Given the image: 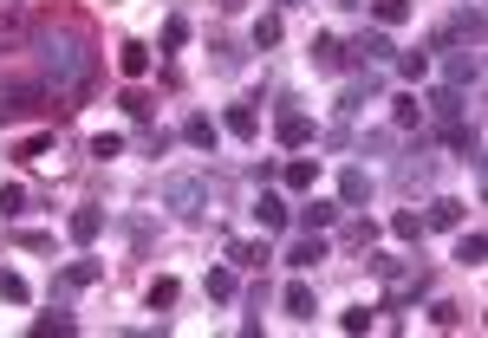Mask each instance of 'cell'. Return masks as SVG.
<instances>
[{"label": "cell", "instance_id": "cell-1", "mask_svg": "<svg viewBox=\"0 0 488 338\" xmlns=\"http://www.w3.org/2000/svg\"><path fill=\"white\" fill-rule=\"evenodd\" d=\"M443 144H449V150L463 156V163L475 169V176H482V130H475V124H463V118H456V124H443Z\"/></svg>", "mask_w": 488, "mask_h": 338}, {"label": "cell", "instance_id": "cell-2", "mask_svg": "<svg viewBox=\"0 0 488 338\" xmlns=\"http://www.w3.org/2000/svg\"><path fill=\"white\" fill-rule=\"evenodd\" d=\"M274 137H280L287 150H306L319 130H313V118H306V111H280V118H274Z\"/></svg>", "mask_w": 488, "mask_h": 338}, {"label": "cell", "instance_id": "cell-3", "mask_svg": "<svg viewBox=\"0 0 488 338\" xmlns=\"http://www.w3.org/2000/svg\"><path fill=\"white\" fill-rule=\"evenodd\" d=\"M163 202L182 209V215H202V182L196 176H170V182H163Z\"/></svg>", "mask_w": 488, "mask_h": 338}, {"label": "cell", "instance_id": "cell-4", "mask_svg": "<svg viewBox=\"0 0 488 338\" xmlns=\"http://www.w3.org/2000/svg\"><path fill=\"white\" fill-rule=\"evenodd\" d=\"M280 182H287L293 195H313V182H319V156H287V163H280Z\"/></svg>", "mask_w": 488, "mask_h": 338}, {"label": "cell", "instance_id": "cell-5", "mask_svg": "<svg viewBox=\"0 0 488 338\" xmlns=\"http://www.w3.org/2000/svg\"><path fill=\"white\" fill-rule=\"evenodd\" d=\"M449 40H469V52H475V46H482V7H463V13L437 33V46H449Z\"/></svg>", "mask_w": 488, "mask_h": 338}, {"label": "cell", "instance_id": "cell-6", "mask_svg": "<svg viewBox=\"0 0 488 338\" xmlns=\"http://www.w3.org/2000/svg\"><path fill=\"white\" fill-rule=\"evenodd\" d=\"M351 52H359V66H385L391 59V33H385V26H371V33H359V40H351Z\"/></svg>", "mask_w": 488, "mask_h": 338}, {"label": "cell", "instance_id": "cell-7", "mask_svg": "<svg viewBox=\"0 0 488 338\" xmlns=\"http://www.w3.org/2000/svg\"><path fill=\"white\" fill-rule=\"evenodd\" d=\"M222 130L241 137V144H254V137H261V111H254V104H228V111H222Z\"/></svg>", "mask_w": 488, "mask_h": 338}, {"label": "cell", "instance_id": "cell-8", "mask_svg": "<svg viewBox=\"0 0 488 338\" xmlns=\"http://www.w3.org/2000/svg\"><path fill=\"white\" fill-rule=\"evenodd\" d=\"M254 221H261V235H280V228H287V221H293V209L280 202V195H274V189H261V202H254Z\"/></svg>", "mask_w": 488, "mask_h": 338}, {"label": "cell", "instance_id": "cell-9", "mask_svg": "<svg viewBox=\"0 0 488 338\" xmlns=\"http://www.w3.org/2000/svg\"><path fill=\"white\" fill-rule=\"evenodd\" d=\"M66 235H72L78 247H92V241L104 235V209H72V215H66Z\"/></svg>", "mask_w": 488, "mask_h": 338}, {"label": "cell", "instance_id": "cell-10", "mask_svg": "<svg viewBox=\"0 0 488 338\" xmlns=\"http://www.w3.org/2000/svg\"><path fill=\"white\" fill-rule=\"evenodd\" d=\"M104 280V261H72L59 280H52V293H72V287H98Z\"/></svg>", "mask_w": 488, "mask_h": 338}, {"label": "cell", "instance_id": "cell-11", "mask_svg": "<svg viewBox=\"0 0 488 338\" xmlns=\"http://www.w3.org/2000/svg\"><path fill=\"white\" fill-rule=\"evenodd\" d=\"M280 306H287V319H300V325H313V313H319V299H313L306 280H293V287L280 293Z\"/></svg>", "mask_w": 488, "mask_h": 338}, {"label": "cell", "instance_id": "cell-12", "mask_svg": "<svg viewBox=\"0 0 488 338\" xmlns=\"http://www.w3.org/2000/svg\"><path fill=\"white\" fill-rule=\"evenodd\" d=\"M306 59H313V72H345V46H339L333 33H313V52H306Z\"/></svg>", "mask_w": 488, "mask_h": 338}, {"label": "cell", "instance_id": "cell-13", "mask_svg": "<svg viewBox=\"0 0 488 338\" xmlns=\"http://www.w3.org/2000/svg\"><path fill=\"white\" fill-rule=\"evenodd\" d=\"M423 228H449L456 235V228H463V202H456V195H437V202L423 209Z\"/></svg>", "mask_w": 488, "mask_h": 338}, {"label": "cell", "instance_id": "cell-14", "mask_svg": "<svg viewBox=\"0 0 488 338\" xmlns=\"http://www.w3.org/2000/svg\"><path fill=\"white\" fill-rule=\"evenodd\" d=\"M371 176H365V169H345V176H339V209H359V202H371Z\"/></svg>", "mask_w": 488, "mask_h": 338}, {"label": "cell", "instance_id": "cell-15", "mask_svg": "<svg viewBox=\"0 0 488 338\" xmlns=\"http://www.w3.org/2000/svg\"><path fill=\"white\" fill-rule=\"evenodd\" d=\"M118 72L138 84V78L150 72V46H144V40H124V46H118Z\"/></svg>", "mask_w": 488, "mask_h": 338}, {"label": "cell", "instance_id": "cell-16", "mask_svg": "<svg viewBox=\"0 0 488 338\" xmlns=\"http://www.w3.org/2000/svg\"><path fill=\"white\" fill-rule=\"evenodd\" d=\"M182 144H196V150L215 156V144H222V124H215V118H189V124H182Z\"/></svg>", "mask_w": 488, "mask_h": 338}, {"label": "cell", "instance_id": "cell-17", "mask_svg": "<svg viewBox=\"0 0 488 338\" xmlns=\"http://www.w3.org/2000/svg\"><path fill=\"white\" fill-rule=\"evenodd\" d=\"M333 221H339V202H325V195H313V202L300 209V228H306V235H319V228H333Z\"/></svg>", "mask_w": 488, "mask_h": 338}, {"label": "cell", "instance_id": "cell-18", "mask_svg": "<svg viewBox=\"0 0 488 338\" xmlns=\"http://www.w3.org/2000/svg\"><path fill=\"white\" fill-rule=\"evenodd\" d=\"M488 261V235L469 228V235H456V267H482Z\"/></svg>", "mask_w": 488, "mask_h": 338}, {"label": "cell", "instance_id": "cell-19", "mask_svg": "<svg viewBox=\"0 0 488 338\" xmlns=\"http://www.w3.org/2000/svg\"><path fill=\"white\" fill-rule=\"evenodd\" d=\"M319 261H325V241H319V235H306V241H293V247H287V267H300V273L319 267Z\"/></svg>", "mask_w": 488, "mask_h": 338}, {"label": "cell", "instance_id": "cell-20", "mask_svg": "<svg viewBox=\"0 0 488 338\" xmlns=\"http://www.w3.org/2000/svg\"><path fill=\"white\" fill-rule=\"evenodd\" d=\"M430 111H437L443 124H456L463 118V92H456V84H437V92H430Z\"/></svg>", "mask_w": 488, "mask_h": 338}, {"label": "cell", "instance_id": "cell-21", "mask_svg": "<svg viewBox=\"0 0 488 338\" xmlns=\"http://www.w3.org/2000/svg\"><path fill=\"white\" fill-rule=\"evenodd\" d=\"M176 293H182V287H176L170 273H156L150 287H144V299H150V313H170V306H176Z\"/></svg>", "mask_w": 488, "mask_h": 338}, {"label": "cell", "instance_id": "cell-22", "mask_svg": "<svg viewBox=\"0 0 488 338\" xmlns=\"http://www.w3.org/2000/svg\"><path fill=\"white\" fill-rule=\"evenodd\" d=\"M475 78H482V59H475V52H449V84H456V92L475 84Z\"/></svg>", "mask_w": 488, "mask_h": 338}, {"label": "cell", "instance_id": "cell-23", "mask_svg": "<svg viewBox=\"0 0 488 338\" xmlns=\"http://www.w3.org/2000/svg\"><path fill=\"white\" fill-rule=\"evenodd\" d=\"M430 169H437V163H430L423 150H411V156L397 163V182H404V189H417V182H430Z\"/></svg>", "mask_w": 488, "mask_h": 338}, {"label": "cell", "instance_id": "cell-24", "mask_svg": "<svg viewBox=\"0 0 488 338\" xmlns=\"http://www.w3.org/2000/svg\"><path fill=\"white\" fill-rule=\"evenodd\" d=\"M0 299H7V306H26V299H33V287H26V273L0 267Z\"/></svg>", "mask_w": 488, "mask_h": 338}, {"label": "cell", "instance_id": "cell-25", "mask_svg": "<svg viewBox=\"0 0 488 338\" xmlns=\"http://www.w3.org/2000/svg\"><path fill=\"white\" fill-rule=\"evenodd\" d=\"M371 20L377 26H404L411 20V0H371Z\"/></svg>", "mask_w": 488, "mask_h": 338}, {"label": "cell", "instance_id": "cell-26", "mask_svg": "<svg viewBox=\"0 0 488 338\" xmlns=\"http://www.w3.org/2000/svg\"><path fill=\"white\" fill-rule=\"evenodd\" d=\"M202 293H209V299H235V267H209Z\"/></svg>", "mask_w": 488, "mask_h": 338}, {"label": "cell", "instance_id": "cell-27", "mask_svg": "<svg viewBox=\"0 0 488 338\" xmlns=\"http://www.w3.org/2000/svg\"><path fill=\"white\" fill-rule=\"evenodd\" d=\"M391 124H397V130H417V124H423V104H417V98H397V104H391Z\"/></svg>", "mask_w": 488, "mask_h": 338}, {"label": "cell", "instance_id": "cell-28", "mask_svg": "<svg viewBox=\"0 0 488 338\" xmlns=\"http://www.w3.org/2000/svg\"><path fill=\"white\" fill-rule=\"evenodd\" d=\"M391 235H397V241H423V215H417V209L391 215Z\"/></svg>", "mask_w": 488, "mask_h": 338}, {"label": "cell", "instance_id": "cell-29", "mask_svg": "<svg viewBox=\"0 0 488 338\" xmlns=\"http://www.w3.org/2000/svg\"><path fill=\"white\" fill-rule=\"evenodd\" d=\"M228 254H235V267H254V273L267 267V241H241V247H228Z\"/></svg>", "mask_w": 488, "mask_h": 338}, {"label": "cell", "instance_id": "cell-30", "mask_svg": "<svg viewBox=\"0 0 488 338\" xmlns=\"http://www.w3.org/2000/svg\"><path fill=\"white\" fill-rule=\"evenodd\" d=\"M20 215H26V189L7 182V189H0V221H20Z\"/></svg>", "mask_w": 488, "mask_h": 338}, {"label": "cell", "instance_id": "cell-31", "mask_svg": "<svg viewBox=\"0 0 488 338\" xmlns=\"http://www.w3.org/2000/svg\"><path fill=\"white\" fill-rule=\"evenodd\" d=\"M92 156H98V163L124 156V137H118V130H98V137H92Z\"/></svg>", "mask_w": 488, "mask_h": 338}, {"label": "cell", "instance_id": "cell-32", "mask_svg": "<svg viewBox=\"0 0 488 338\" xmlns=\"http://www.w3.org/2000/svg\"><path fill=\"white\" fill-rule=\"evenodd\" d=\"M189 46V20L176 13V20H163V52H182Z\"/></svg>", "mask_w": 488, "mask_h": 338}, {"label": "cell", "instance_id": "cell-33", "mask_svg": "<svg viewBox=\"0 0 488 338\" xmlns=\"http://www.w3.org/2000/svg\"><path fill=\"white\" fill-rule=\"evenodd\" d=\"M254 46H261V52L280 46V13H261V20H254Z\"/></svg>", "mask_w": 488, "mask_h": 338}, {"label": "cell", "instance_id": "cell-34", "mask_svg": "<svg viewBox=\"0 0 488 338\" xmlns=\"http://www.w3.org/2000/svg\"><path fill=\"white\" fill-rule=\"evenodd\" d=\"M430 319H437L443 332H456V325H463V306H456V299H437V306H430Z\"/></svg>", "mask_w": 488, "mask_h": 338}, {"label": "cell", "instance_id": "cell-35", "mask_svg": "<svg viewBox=\"0 0 488 338\" xmlns=\"http://www.w3.org/2000/svg\"><path fill=\"white\" fill-rule=\"evenodd\" d=\"M397 72L411 78V84H417V78H430V52H404V59H397Z\"/></svg>", "mask_w": 488, "mask_h": 338}, {"label": "cell", "instance_id": "cell-36", "mask_svg": "<svg viewBox=\"0 0 488 338\" xmlns=\"http://www.w3.org/2000/svg\"><path fill=\"white\" fill-rule=\"evenodd\" d=\"M72 325H78L72 313H46V319H33V332H40V338H46V332H72Z\"/></svg>", "mask_w": 488, "mask_h": 338}, {"label": "cell", "instance_id": "cell-37", "mask_svg": "<svg viewBox=\"0 0 488 338\" xmlns=\"http://www.w3.org/2000/svg\"><path fill=\"white\" fill-rule=\"evenodd\" d=\"M124 111H130V118H138V124H144V118H150V98H144V92H138V84H130V92H124Z\"/></svg>", "mask_w": 488, "mask_h": 338}, {"label": "cell", "instance_id": "cell-38", "mask_svg": "<svg viewBox=\"0 0 488 338\" xmlns=\"http://www.w3.org/2000/svg\"><path fill=\"white\" fill-rule=\"evenodd\" d=\"M339 325H345V332H371V313H365V306H351V313H345Z\"/></svg>", "mask_w": 488, "mask_h": 338}, {"label": "cell", "instance_id": "cell-39", "mask_svg": "<svg viewBox=\"0 0 488 338\" xmlns=\"http://www.w3.org/2000/svg\"><path fill=\"white\" fill-rule=\"evenodd\" d=\"M345 241H351V247H371V241H377V221H359V228H351Z\"/></svg>", "mask_w": 488, "mask_h": 338}, {"label": "cell", "instance_id": "cell-40", "mask_svg": "<svg viewBox=\"0 0 488 338\" xmlns=\"http://www.w3.org/2000/svg\"><path fill=\"white\" fill-rule=\"evenodd\" d=\"M241 7H248V0H215V13H241Z\"/></svg>", "mask_w": 488, "mask_h": 338}]
</instances>
